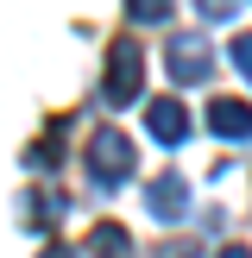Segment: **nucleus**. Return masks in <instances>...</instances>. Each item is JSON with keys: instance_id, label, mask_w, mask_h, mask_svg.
Returning <instances> with one entry per match:
<instances>
[{"instance_id": "1", "label": "nucleus", "mask_w": 252, "mask_h": 258, "mask_svg": "<svg viewBox=\"0 0 252 258\" xmlns=\"http://www.w3.org/2000/svg\"><path fill=\"white\" fill-rule=\"evenodd\" d=\"M82 164H88V176H95L101 189H120L126 176H133V164H139V151H133V139H126L120 126H101V133L88 139V151H82Z\"/></svg>"}, {"instance_id": "2", "label": "nucleus", "mask_w": 252, "mask_h": 258, "mask_svg": "<svg viewBox=\"0 0 252 258\" xmlns=\"http://www.w3.org/2000/svg\"><path fill=\"white\" fill-rule=\"evenodd\" d=\"M164 70H170L176 88L208 82V76H214V50H208V38H202V32H176L170 44H164Z\"/></svg>"}, {"instance_id": "3", "label": "nucleus", "mask_w": 252, "mask_h": 258, "mask_svg": "<svg viewBox=\"0 0 252 258\" xmlns=\"http://www.w3.org/2000/svg\"><path fill=\"white\" fill-rule=\"evenodd\" d=\"M139 82H145V50H139L133 38H120V44L107 50V82H101L107 107H126V101H139Z\"/></svg>"}, {"instance_id": "4", "label": "nucleus", "mask_w": 252, "mask_h": 258, "mask_svg": "<svg viewBox=\"0 0 252 258\" xmlns=\"http://www.w3.org/2000/svg\"><path fill=\"white\" fill-rule=\"evenodd\" d=\"M145 208L158 214V221H183V214H189V183H183L176 170L151 176V189H145Z\"/></svg>"}, {"instance_id": "5", "label": "nucleus", "mask_w": 252, "mask_h": 258, "mask_svg": "<svg viewBox=\"0 0 252 258\" xmlns=\"http://www.w3.org/2000/svg\"><path fill=\"white\" fill-rule=\"evenodd\" d=\"M145 126H151V139H158V145H183V139H189V107H183V101H151V107H145Z\"/></svg>"}, {"instance_id": "6", "label": "nucleus", "mask_w": 252, "mask_h": 258, "mask_svg": "<svg viewBox=\"0 0 252 258\" xmlns=\"http://www.w3.org/2000/svg\"><path fill=\"white\" fill-rule=\"evenodd\" d=\"M208 126H214L221 139H252V107L233 101V95H221V101L208 107Z\"/></svg>"}, {"instance_id": "7", "label": "nucleus", "mask_w": 252, "mask_h": 258, "mask_svg": "<svg viewBox=\"0 0 252 258\" xmlns=\"http://www.w3.org/2000/svg\"><path fill=\"white\" fill-rule=\"evenodd\" d=\"M82 252H95V258H126V252H133V233H126L120 221H95L88 239H82Z\"/></svg>"}, {"instance_id": "8", "label": "nucleus", "mask_w": 252, "mask_h": 258, "mask_svg": "<svg viewBox=\"0 0 252 258\" xmlns=\"http://www.w3.org/2000/svg\"><path fill=\"white\" fill-rule=\"evenodd\" d=\"M126 13L139 25H158V19H170V0H126Z\"/></svg>"}, {"instance_id": "9", "label": "nucleus", "mask_w": 252, "mask_h": 258, "mask_svg": "<svg viewBox=\"0 0 252 258\" xmlns=\"http://www.w3.org/2000/svg\"><path fill=\"white\" fill-rule=\"evenodd\" d=\"M233 7H239V0H196V13H202V19H227Z\"/></svg>"}, {"instance_id": "10", "label": "nucleus", "mask_w": 252, "mask_h": 258, "mask_svg": "<svg viewBox=\"0 0 252 258\" xmlns=\"http://www.w3.org/2000/svg\"><path fill=\"white\" fill-rule=\"evenodd\" d=\"M233 63L252 76V32H239V38H233Z\"/></svg>"}, {"instance_id": "11", "label": "nucleus", "mask_w": 252, "mask_h": 258, "mask_svg": "<svg viewBox=\"0 0 252 258\" xmlns=\"http://www.w3.org/2000/svg\"><path fill=\"white\" fill-rule=\"evenodd\" d=\"M164 258H196V246H170V252H164Z\"/></svg>"}, {"instance_id": "12", "label": "nucleus", "mask_w": 252, "mask_h": 258, "mask_svg": "<svg viewBox=\"0 0 252 258\" xmlns=\"http://www.w3.org/2000/svg\"><path fill=\"white\" fill-rule=\"evenodd\" d=\"M44 258H76V252H70V246H50V252H44Z\"/></svg>"}, {"instance_id": "13", "label": "nucleus", "mask_w": 252, "mask_h": 258, "mask_svg": "<svg viewBox=\"0 0 252 258\" xmlns=\"http://www.w3.org/2000/svg\"><path fill=\"white\" fill-rule=\"evenodd\" d=\"M221 258H252V252H246V246H227V252H221Z\"/></svg>"}]
</instances>
